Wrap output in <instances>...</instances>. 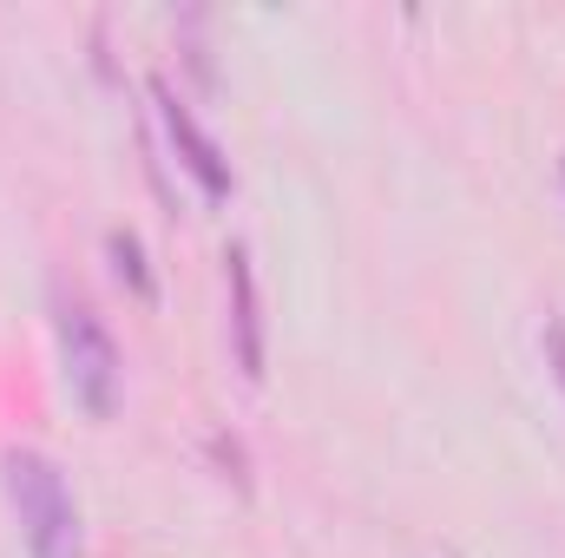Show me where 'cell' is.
Returning <instances> with one entry per match:
<instances>
[{
    "label": "cell",
    "instance_id": "cell-6",
    "mask_svg": "<svg viewBox=\"0 0 565 558\" xmlns=\"http://www.w3.org/2000/svg\"><path fill=\"white\" fill-rule=\"evenodd\" d=\"M546 348H553V362H559V382H565V329H559V322L546 329Z\"/></svg>",
    "mask_w": 565,
    "mask_h": 558
},
{
    "label": "cell",
    "instance_id": "cell-2",
    "mask_svg": "<svg viewBox=\"0 0 565 558\" xmlns=\"http://www.w3.org/2000/svg\"><path fill=\"white\" fill-rule=\"evenodd\" d=\"M60 368H66V388H73V401L86 408L93 420H113L119 408V342H113V329L86 309V302H66L60 296Z\"/></svg>",
    "mask_w": 565,
    "mask_h": 558
},
{
    "label": "cell",
    "instance_id": "cell-5",
    "mask_svg": "<svg viewBox=\"0 0 565 558\" xmlns=\"http://www.w3.org/2000/svg\"><path fill=\"white\" fill-rule=\"evenodd\" d=\"M106 250H113V270H119V282H132V296H139V302H151V296H158V282H151V270H145L139 237H132V230H113V237H106Z\"/></svg>",
    "mask_w": 565,
    "mask_h": 558
},
{
    "label": "cell",
    "instance_id": "cell-1",
    "mask_svg": "<svg viewBox=\"0 0 565 558\" xmlns=\"http://www.w3.org/2000/svg\"><path fill=\"white\" fill-rule=\"evenodd\" d=\"M0 486H7V506L20 519L26 558H79V506H73V486H66V473H60L53 453L7 447Z\"/></svg>",
    "mask_w": 565,
    "mask_h": 558
},
{
    "label": "cell",
    "instance_id": "cell-4",
    "mask_svg": "<svg viewBox=\"0 0 565 558\" xmlns=\"http://www.w3.org/2000/svg\"><path fill=\"white\" fill-rule=\"evenodd\" d=\"M224 289H231V348H237V375L264 382V302H257V270L250 250L231 244L224 250Z\"/></svg>",
    "mask_w": 565,
    "mask_h": 558
},
{
    "label": "cell",
    "instance_id": "cell-3",
    "mask_svg": "<svg viewBox=\"0 0 565 558\" xmlns=\"http://www.w3.org/2000/svg\"><path fill=\"white\" fill-rule=\"evenodd\" d=\"M151 99H158V119H164V139L178 151V164L191 171V184L211 197V204H224L231 197V158L217 151V139L198 126V112L171 93V79H151Z\"/></svg>",
    "mask_w": 565,
    "mask_h": 558
}]
</instances>
